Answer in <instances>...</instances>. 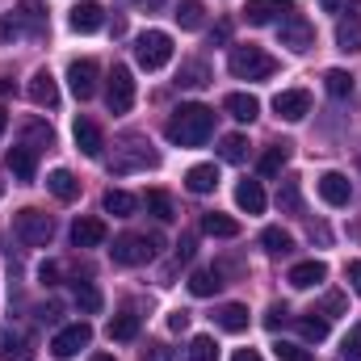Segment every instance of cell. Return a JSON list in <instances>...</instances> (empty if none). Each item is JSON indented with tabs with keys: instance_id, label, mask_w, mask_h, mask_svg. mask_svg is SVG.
Instances as JSON below:
<instances>
[{
	"instance_id": "6da1fadb",
	"label": "cell",
	"mask_w": 361,
	"mask_h": 361,
	"mask_svg": "<svg viewBox=\"0 0 361 361\" xmlns=\"http://www.w3.org/2000/svg\"><path fill=\"white\" fill-rule=\"evenodd\" d=\"M164 135H169V143H177V147H202L210 135H214V109H206V105H177L173 109V118H169V126H164Z\"/></svg>"
},
{
	"instance_id": "7a4b0ae2",
	"label": "cell",
	"mask_w": 361,
	"mask_h": 361,
	"mask_svg": "<svg viewBox=\"0 0 361 361\" xmlns=\"http://www.w3.org/2000/svg\"><path fill=\"white\" fill-rule=\"evenodd\" d=\"M160 164V156L152 152V143H143V139H122L118 147H114V160H109V173L114 177H126V173H143V169H156Z\"/></svg>"
},
{
	"instance_id": "3957f363",
	"label": "cell",
	"mask_w": 361,
	"mask_h": 361,
	"mask_svg": "<svg viewBox=\"0 0 361 361\" xmlns=\"http://www.w3.org/2000/svg\"><path fill=\"white\" fill-rule=\"evenodd\" d=\"M227 68H231L235 80H269L273 72H277V59H273L269 51H261V47H235L231 59H227Z\"/></svg>"
},
{
	"instance_id": "277c9868",
	"label": "cell",
	"mask_w": 361,
	"mask_h": 361,
	"mask_svg": "<svg viewBox=\"0 0 361 361\" xmlns=\"http://www.w3.org/2000/svg\"><path fill=\"white\" fill-rule=\"evenodd\" d=\"M169 59H173V34H164V30H143V34L135 38V63H139V68L160 72V68H169Z\"/></svg>"
},
{
	"instance_id": "5b68a950",
	"label": "cell",
	"mask_w": 361,
	"mask_h": 361,
	"mask_svg": "<svg viewBox=\"0 0 361 361\" xmlns=\"http://www.w3.org/2000/svg\"><path fill=\"white\" fill-rule=\"evenodd\" d=\"M13 231H17L21 244H30V248H47L51 235H55V219L42 214V210H34V206H25V210L13 214Z\"/></svg>"
},
{
	"instance_id": "8992f818",
	"label": "cell",
	"mask_w": 361,
	"mask_h": 361,
	"mask_svg": "<svg viewBox=\"0 0 361 361\" xmlns=\"http://www.w3.org/2000/svg\"><path fill=\"white\" fill-rule=\"evenodd\" d=\"M156 248H160L156 235H118L109 257H114V265H147L156 257Z\"/></svg>"
},
{
	"instance_id": "52a82bcc",
	"label": "cell",
	"mask_w": 361,
	"mask_h": 361,
	"mask_svg": "<svg viewBox=\"0 0 361 361\" xmlns=\"http://www.w3.org/2000/svg\"><path fill=\"white\" fill-rule=\"evenodd\" d=\"M105 105H109V114H130V105H135V76H130V68H114L109 72V80H105Z\"/></svg>"
},
{
	"instance_id": "ba28073f",
	"label": "cell",
	"mask_w": 361,
	"mask_h": 361,
	"mask_svg": "<svg viewBox=\"0 0 361 361\" xmlns=\"http://www.w3.org/2000/svg\"><path fill=\"white\" fill-rule=\"evenodd\" d=\"M277 38H281V47H290V51H307V47L315 42V25H311L302 13H286L281 25H277Z\"/></svg>"
},
{
	"instance_id": "9c48e42d",
	"label": "cell",
	"mask_w": 361,
	"mask_h": 361,
	"mask_svg": "<svg viewBox=\"0 0 361 361\" xmlns=\"http://www.w3.org/2000/svg\"><path fill=\"white\" fill-rule=\"evenodd\" d=\"M97 80H101L97 59H72L68 63V89L76 92V101H89L92 92H97Z\"/></svg>"
},
{
	"instance_id": "30bf717a",
	"label": "cell",
	"mask_w": 361,
	"mask_h": 361,
	"mask_svg": "<svg viewBox=\"0 0 361 361\" xmlns=\"http://www.w3.org/2000/svg\"><path fill=\"white\" fill-rule=\"evenodd\" d=\"M89 341H92V328L80 319V324H68V328H59V332H55L51 353H55V357H76L80 349H89Z\"/></svg>"
},
{
	"instance_id": "8fae6325",
	"label": "cell",
	"mask_w": 361,
	"mask_h": 361,
	"mask_svg": "<svg viewBox=\"0 0 361 361\" xmlns=\"http://www.w3.org/2000/svg\"><path fill=\"white\" fill-rule=\"evenodd\" d=\"M273 114L286 118V122H302L311 114V92L307 89H286L273 97Z\"/></svg>"
},
{
	"instance_id": "7c38bea8",
	"label": "cell",
	"mask_w": 361,
	"mask_h": 361,
	"mask_svg": "<svg viewBox=\"0 0 361 361\" xmlns=\"http://www.w3.org/2000/svg\"><path fill=\"white\" fill-rule=\"evenodd\" d=\"M286 13H294L290 0H248V4H244L248 25H273V21H281Z\"/></svg>"
},
{
	"instance_id": "4fadbf2b",
	"label": "cell",
	"mask_w": 361,
	"mask_h": 361,
	"mask_svg": "<svg viewBox=\"0 0 361 361\" xmlns=\"http://www.w3.org/2000/svg\"><path fill=\"white\" fill-rule=\"evenodd\" d=\"M315 189H319V197L328 206H349L353 202V185H349L345 173H324V177L315 180Z\"/></svg>"
},
{
	"instance_id": "5bb4252c",
	"label": "cell",
	"mask_w": 361,
	"mask_h": 361,
	"mask_svg": "<svg viewBox=\"0 0 361 361\" xmlns=\"http://www.w3.org/2000/svg\"><path fill=\"white\" fill-rule=\"evenodd\" d=\"M25 92H30V101H34L38 109H55V105H59V85H55V76H51L47 68L34 72V80H30Z\"/></svg>"
},
{
	"instance_id": "9a60e30c",
	"label": "cell",
	"mask_w": 361,
	"mask_h": 361,
	"mask_svg": "<svg viewBox=\"0 0 361 361\" xmlns=\"http://www.w3.org/2000/svg\"><path fill=\"white\" fill-rule=\"evenodd\" d=\"M72 139H76V147H80L89 160H97V156H101V147H105V135H101V126H97L92 118H76Z\"/></svg>"
},
{
	"instance_id": "2e32d148",
	"label": "cell",
	"mask_w": 361,
	"mask_h": 361,
	"mask_svg": "<svg viewBox=\"0 0 361 361\" xmlns=\"http://www.w3.org/2000/svg\"><path fill=\"white\" fill-rule=\"evenodd\" d=\"M68 21H72V30H76V34H97V30L105 25V8H101L97 0H80V4L72 8V17H68Z\"/></svg>"
},
{
	"instance_id": "e0dca14e",
	"label": "cell",
	"mask_w": 361,
	"mask_h": 361,
	"mask_svg": "<svg viewBox=\"0 0 361 361\" xmlns=\"http://www.w3.org/2000/svg\"><path fill=\"white\" fill-rule=\"evenodd\" d=\"M4 164H8V173L17 180H34L38 177V152L34 147H8V156H4Z\"/></svg>"
},
{
	"instance_id": "ac0fdd59",
	"label": "cell",
	"mask_w": 361,
	"mask_h": 361,
	"mask_svg": "<svg viewBox=\"0 0 361 361\" xmlns=\"http://www.w3.org/2000/svg\"><path fill=\"white\" fill-rule=\"evenodd\" d=\"M105 235H109V231H105L101 219H76V223H72V244H76V248H101Z\"/></svg>"
},
{
	"instance_id": "d6986e66",
	"label": "cell",
	"mask_w": 361,
	"mask_h": 361,
	"mask_svg": "<svg viewBox=\"0 0 361 361\" xmlns=\"http://www.w3.org/2000/svg\"><path fill=\"white\" fill-rule=\"evenodd\" d=\"M324 277H328V265H324V261H298L286 281H290L294 290H311V286H319Z\"/></svg>"
},
{
	"instance_id": "ffe728a7",
	"label": "cell",
	"mask_w": 361,
	"mask_h": 361,
	"mask_svg": "<svg viewBox=\"0 0 361 361\" xmlns=\"http://www.w3.org/2000/svg\"><path fill=\"white\" fill-rule=\"evenodd\" d=\"M0 357H4V361H34L30 336H21V332L4 328V332H0Z\"/></svg>"
},
{
	"instance_id": "44dd1931",
	"label": "cell",
	"mask_w": 361,
	"mask_h": 361,
	"mask_svg": "<svg viewBox=\"0 0 361 361\" xmlns=\"http://www.w3.org/2000/svg\"><path fill=\"white\" fill-rule=\"evenodd\" d=\"M223 109H227V114H231L235 122H252V118L261 114V101H257L252 92H227Z\"/></svg>"
},
{
	"instance_id": "7402d4cb",
	"label": "cell",
	"mask_w": 361,
	"mask_h": 361,
	"mask_svg": "<svg viewBox=\"0 0 361 361\" xmlns=\"http://www.w3.org/2000/svg\"><path fill=\"white\" fill-rule=\"evenodd\" d=\"M185 189H189V193H214V189H219V169H214V164H193V169L185 173Z\"/></svg>"
},
{
	"instance_id": "603a6c76",
	"label": "cell",
	"mask_w": 361,
	"mask_h": 361,
	"mask_svg": "<svg viewBox=\"0 0 361 361\" xmlns=\"http://www.w3.org/2000/svg\"><path fill=\"white\" fill-rule=\"evenodd\" d=\"M235 206L248 210V214H261V210H265V189H261V180H240V185H235Z\"/></svg>"
},
{
	"instance_id": "cb8c5ba5",
	"label": "cell",
	"mask_w": 361,
	"mask_h": 361,
	"mask_svg": "<svg viewBox=\"0 0 361 361\" xmlns=\"http://www.w3.org/2000/svg\"><path fill=\"white\" fill-rule=\"evenodd\" d=\"M202 231H206V235H214V240H235V235H240V223H235L231 214L210 210V214H202Z\"/></svg>"
},
{
	"instance_id": "d4e9b609",
	"label": "cell",
	"mask_w": 361,
	"mask_h": 361,
	"mask_svg": "<svg viewBox=\"0 0 361 361\" xmlns=\"http://www.w3.org/2000/svg\"><path fill=\"white\" fill-rule=\"evenodd\" d=\"M214 324H219L223 332H248V307H244V302H227V307H219Z\"/></svg>"
},
{
	"instance_id": "484cf974",
	"label": "cell",
	"mask_w": 361,
	"mask_h": 361,
	"mask_svg": "<svg viewBox=\"0 0 361 361\" xmlns=\"http://www.w3.org/2000/svg\"><path fill=\"white\" fill-rule=\"evenodd\" d=\"M21 30H30L34 38L47 34V13H42V0H21V13H17Z\"/></svg>"
},
{
	"instance_id": "4316f807",
	"label": "cell",
	"mask_w": 361,
	"mask_h": 361,
	"mask_svg": "<svg viewBox=\"0 0 361 361\" xmlns=\"http://www.w3.org/2000/svg\"><path fill=\"white\" fill-rule=\"evenodd\" d=\"M336 47L341 51H361V17L357 13H349V17L336 21Z\"/></svg>"
},
{
	"instance_id": "83f0119b",
	"label": "cell",
	"mask_w": 361,
	"mask_h": 361,
	"mask_svg": "<svg viewBox=\"0 0 361 361\" xmlns=\"http://www.w3.org/2000/svg\"><path fill=\"white\" fill-rule=\"evenodd\" d=\"M206 85H210V68H206L202 59H189V63H180L177 89H206Z\"/></svg>"
},
{
	"instance_id": "f1b7e54d",
	"label": "cell",
	"mask_w": 361,
	"mask_h": 361,
	"mask_svg": "<svg viewBox=\"0 0 361 361\" xmlns=\"http://www.w3.org/2000/svg\"><path fill=\"white\" fill-rule=\"evenodd\" d=\"M101 206H105V214L126 219V214H135V210H139V197H135V193H126V189H109Z\"/></svg>"
},
{
	"instance_id": "f546056e",
	"label": "cell",
	"mask_w": 361,
	"mask_h": 361,
	"mask_svg": "<svg viewBox=\"0 0 361 361\" xmlns=\"http://www.w3.org/2000/svg\"><path fill=\"white\" fill-rule=\"evenodd\" d=\"M72 298H76V307H80L85 315H97V311L105 307V298H101V290H97L92 281H72Z\"/></svg>"
},
{
	"instance_id": "4dcf8cb0",
	"label": "cell",
	"mask_w": 361,
	"mask_h": 361,
	"mask_svg": "<svg viewBox=\"0 0 361 361\" xmlns=\"http://www.w3.org/2000/svg\"><path fill=\"white\" fill-rule=\"evenodd\" d=\"M47 189H51V193H55V197H59V202H72V197H76V193H80V180L72 177V173H68V169H55V173H51V177H47Z\"/></svg>"
},
{
	"instance_id": "1f68e13d",
	"label": "cell",
	"mask_w": 361,
	"mask_h": 361,
	"mask_svg": "<svg viewBox=\"0 0 361 361\" xmlns=\"http://www.w3.org/2000/svg\"><path fill=\"white\" fill-rule=\"evenodd\" d=\"M173 17H177L180 30H202V21H206V4H202V0H180Z\"/></svg>"
},
{
	"instance_id": "d6a6232c",
	"label": "cell",
	"mask_w": 361,
	"mask_h": 361,
	"mask_svg": "<svg viewBox=\"0 0 361 361\" xmlns=\"http://www.w3.org/2000/svg\"><path fill=\"white\" fill-rule=\"evenodd\" d=\"M286 164H290V143H286V139H281V143H273L269 152H265V156H261V164H257V169H261V173H265V177H277V173H281V169H286Z\"/></svg>"
},
{
	"instance_id": "836d02e7",
	"label": "cell",
	"mask_w": 361,
	"mask_h": 361,
	"mask_svg": "<svg viewBox=\"0 0 361 361\" xmlns=\"http://www.w3.org/2000/svg\"><path fill=\"white\" fill-rule=\"evenodd\" d=\"M139 336V315H130V311H122V315H114L109 319V341H135Z\"/></svg>"
},
{
	"instance_id": "e575fe53",
	"label": "cell",
	"mask_w": 361,
	"mask_h": 361,
	"mask_svg": "<svg viewBox=\"0 0 361 361\" xmlns=\"http://www.w3.org/2000/svg\"><path fill=\"white\" fill-rule=\"evenodd\" d=\"M298 332H302L307 341H315V345L328 341V315H324V311H307V315L298 319Z\"/></svg>"
},
{
	"instance_id": "d590c367",
	"label": "cell",
	"mask_w": 361,
	"mask_h": 361,
	"mask_svg": "<svg viewBox=\"0 0 361 361\" xmlns=\"http://www.w3.org/2000/svg\"><path fill=\"white\" fill-rule=\"evenodd\" d=\"M324 89H328V97H336V101H349L353 97V76L341 72V68H332V72H324Z\"/></svg>"
},
{
	"instance_id": "8d00e7d4",
	"label": "cell",
	"mask_w": 361,
	"mask_h": 361,
	"mask_svg": "<svg viewBox=\"0 0 361 361\" xmlns=\"http://www.w3.org/2000/svg\"><path fill=\"white\" fill-rule=\"evenodd\" d=\"M219 156H223L227 164H244V160H248V139H244V135H227V139L219 143Z\"/></svg>"
},
{
	"instance_id": "74e56055",
	"label": "cell",
	"mask_w": 361,
	"mask_h": 361,
	"mask_svg": "<svg viewBox=\"0 0 361 361\" xmlns=\"http://www.w3.org/2000/svg\"><path fill=\"white\" fill-rule=\"evenodd\" d=\"M261 244H265V252H269V257H286V252L294 248V240H290L281 227H265V231H261Z\"/></svg>"
},
{
	"instance_id": "f35d334b",
	"label": "cell",
	"mask_w": 361,
	"mask_h": 361,
	"mask_svg": "<svg viewBox=\"0 0 361 361\" xmlns=\"http://www.w3.org/2000/svg\"><path fill=\"white\" fill-rule=\"evenodd\" d=\"M147 214L160 219V223H169V219L177 214V210H173V197H169L164 189H152V193H147Z\"/></svg>"
},
{
	"instance_id": "ab89813d",
	"label": "cell",
	"mask_w": 361,
	"mask_h": 361,
	"mask_svg": "<svg viewBox=\"0 0 361 361\" xmlns=\"http://www.w3.org/2000/svg\"><path fill=\"white\" fill-rule=\"evenodd\" d=\"M51 143H55V130H51L47 122H38V118H34V122L25 126V147H34V152H38V147H51Z\"/></svg>"
},
{
	"instance_id": "60d3db41",
	"label": "cell",
	"mask_w": 361,
	"mask_h": 361,
	"mask_svg": "<svg viewBox=\"0 0 361 361\" xmlns=\"http://www.w3.org/2000/svg\"><path fill=\"white\" fill-rule=\"evenodd\" d=\"M223 281H219V273H206V269H197L193 277H189V294H197V298H210L214 290H219Z\"/></svg>"
},
{
	"instance_id": "b9f144b4",
	"label": "cell",
	"mask_w": 361,
	"mask_h": 361,
	"mask_svg": "<svg viewBox=\"0 0 361 361\" xmlns=\"http://www.w3.org/2000/svg\"><path fill=\"white\" fill-rule=\"evenodd\" d=\"M189 361H219L214 336H193V341H189Z\"/></svg>"
},
{
	"instance_id": "7bdbcfd3",
	"label": "cell",
	"mask_w": 361,
	"mask_h": 361,
	"mask_svg": "<svg viewBox=\"0 0 361 361\" xmlns=\"http://www.w3.org/2000/svg\"><path fill=\"white\" fill-rule=\"evenodd\" d=\"M277 206H281L286 214H298V210H302V202H298V180H286V185H281Z\"/></svg>"
},
{
	"instance_id": "ee69618b",
	"label": "cell",
	"mask_w": 361,
	"mask_h": 361,
	"mask_svg": "<svg viewBox=\"0 0 361 361\" xmlns=\"http://www.w3.org/2000/svg\"><path fill=\"white\" fill-rule=\"evenodd\" d=\"M341 357L345 361H361V324L349 328V336H345V345H341Z\"/></svg>"
},
{
	"instance_id": "f6af8a7d",
	"label": "cell",
	"mask_w": 361,
	"mask_h": 361,
	"mask_svg": "<svg viewBox=\"0 0 361 361\" xmlns=\"http://www.w3.org/2000/svg\"><path fill=\"white\" fill-rule=\"evenodd\" d=\"M273 353H277V361H311V353L302 345H290V341H277Z\"/></svg>"
},
{
	"instance_id": "bcb514c9",
	"label": "cell",
	"mask_w": 361,
	"mask_h": 361,
	"mask_svg": "<svg viewBox=\"0 0 361 361\" xmlns=\"http://www.w3.org/2000/svg\"><path fill=\"white\" fill-rule=\"evenodd\" d=\"M286 324H290V311H286L281 302H273L269 311H265V328H269V332H277V328H286Z\"/></svg>"
},
{
	"instance_id": "7dc6e473",
	"label": "cell",
	"mask_w": 361,
	"mask_h": 361,
	"mask_svg": "<svg viewBox=\"0 0 361 361\" xmlns=\"http://www.w3.org/2000/svg\"><path fill=\"white\" fill-rule=\"evenodd\" d=\"M139 361H173V349L164 345V341H152L147 349H143V357Z\"/></svg>"
},
{
	"instance_id": "c3c4849f",
	"label": "cell",
	"mask_w": 361,
	"mask_h": 361,
	"mask_svg": "<svg viewBox=\"0 0 361 361\" xmlns=\"http://www.w3.org/2000/svg\"><path fill=\"white\" fill-rule=\"evenodd\" d=\"M21 38V21L17 17H0V42H13Z\"/></svg>"
},
{
	"instance_id": "681fc988",
	"label": "cell",
	"mask_w": 361,
	"mask_h": 361,
	"mask_svg": "<svg viewBox=\"0 0 361 361\" xmlns=\"http://www.w3.org/2000/svg\"><path fill=\"white\" fill-rule=\"evenodd\" d=\"M324 13H349V8H361V0H319Z\"/></svg>"
},
{
	"instance_id": "f907efd6",
	"label": "cell",
	"mask_w": 361,
	"mask_h": 361,
	"mask_svg": "<svg viewBox=\"0 0 361 361\" xmlns=\"http://www.w3.org/2000/svg\"><path fill=\"white\" fill-rule=\"evenodd\" d=\"M169 328H173V332H185V328H189V311H173V315H169Z\"/></svg>"
},
{
	"instance_id": "816d5d0a",
	"label": "cell",
	"mask_w": 361,
	"mask_h": 361,
	"mask_svg": "<svg viewBox=\"0 0 361 361\" xmlns=\"http://www.w3.org/2000/svg\"><path fill=\"white\" fill-rule=\"evenodd\" d=\"M349 286H353V294H361V261H349Z\"/></svg>"
},
{
	"instance_id": "f5cc1de1",
	"label": "cell",
	"mask_w": 361,
	"mask_h": 361,
	"mask_svg": "<svg viewBox=\"0 0 361 361\" xmlns=\"http://www.w3.org/2000/svg\"><path fill=\"white\" fill-rule=\"evenodd\" d=\"M38 277H42V286H55V277H59V265H51V261H47V265L38 269Z\"/></svg>"
},
{
	"instance_id": "db71d44e",
	"label": "cell",
	"mask_w": 361,
	"mask_h": 361,
	"mask_svg": "<svg viewBox=\"0 0 361 361\" xmlns=\"http://www.w3.org/2000/svg\"><path fill=\"white\" fill-rule=\"evenodd\" d=\"M341 307H345V298H341V294H328V302H324V315L332 319V315H336Z\"/></svg>"
},
{
	"instance_id": "11a10c76",
	"label": "cell",
	"mask_w": 361,
	"mask_h": 361,
	"mask_svg": "<svg viewBox=\"0 0 361 361\" xmlns=\"http://www.w3.org/2000/svg\"><path fill=\"white\" fill-rule=\"evenodd\" d=\"M189 257H193V235H185L177 244V261H189Z\"/></svg>"
},
{
	"instance_id": "9f6ffc18",
	"label": "cell",
	"mask_w": 361,
	"mask_h": 361,
	"mask_svg": "<svg viewBox=\"0 0 361 361\" xmlns=\"http://www.w3.org/2000/svg\"><path fill=\"white\" fill-rule=\"evenodd\" d=\"M231 361H265V357H261L257 349H235V357H231Z\"/></svg>"
},
{
	"instance_id": "6f0895ef",
	"label": "cell",
	"mask_w": 361,
	"mask_h": 361,
	"mask_svg": "<svg viewBox=\"0 0 361 361\" xmlns=\"http://www.w3.org/2000/svg\"><path fill=\"white\" fill-rule=\"evenodd\" d=\"M89 361H118V357H109V353H92Z\"/></svg>"
},
{
	"instance_id": "680465c9",
	"label": "cell",
	"mask_w": 361,
	"mask_h": 361,
	"mask_svg": "<svg viewBox=\"0 0 361 361\" xmlns=\"http://www.w3.org/2000/svg\"><path fill=\"white\" fill-rule=\"evenodd\" d=\"M4 126H8V114H4V109H0V135H4Z\"/></svg>"
},
{
	"instance_id": "91938a15",
	"label": "cell",
	"mask_w": 361,
	"mask_h": 361,
	"mask_svg": "<svg viewBox=\"0 0 361 361\" xmlns=\"http://www.w3.org/2000/svg\"><path fill=\"white\" fill-rule=\"evenodd\" d=\"M0 193H4V185H0Z\"/></svg>"
}]
</instances>
